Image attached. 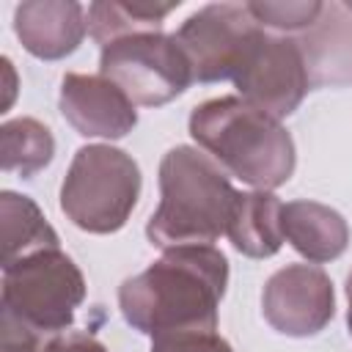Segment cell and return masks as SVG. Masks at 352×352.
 <instances>
[{
	"label": "cell",
	"instance_id": "1",
	"mask_svg": "<svg viewBox=\"0 0 352 352\" xmlns=\"http://www.w3.org/2000/svg\"><path fill=\"white\" fill-rule=\"evenodd\" d=\"M228 286V261L214 245L170 248L118 286L126 324L143 336L217 330V308Z\"/></svg>",
	"mask_w": 352,
	"mask_h": 352
},
{
	"label": "cell",
	"instance_id": "2",
	"mask_svg": "<svg viewBox=\"0 0 352 352\" xmlns=\"http://www.w3.org/2000/svg\"><path fill=\"white\" fill-rule=\"evenodd\" d=\"M190 135L226 173L253 190L272 192L292 179L297 165L289 129L239 96L201 102L190 113Z\"/></svg>",
	"mask_w": 352,
	"mask_h": 352
},
{
	"label": "cell",
	"instance_id": "3",
	"mask_svg": "<svg viewBox=\"0 0 352 352\" xmlns=\"http://www.w3.org/2000/svg\"><path fill=\"white\" fill-rule=\"evenodd\" d=\"M236 190L228 173L192 146H173L160 162V206L146 236L160 250L212 245L228 228Z\"/></svg>",
	"mask_w": 352,
	"mask_h": 352
},
{
	"label": "cell",
	"instance_id": "4",
	"mask_svg": "<svg viewBox=\"0 0 352 352\" xmlns=\"http://www.w3.org/2000/svg\"><path fill=\"white\" fill-rule=\"evenodd\" d=\"M140 198V168L124 148L91 143L77 148L60 184L63 214L88 234H113L126 226Z\"/></svg>",
	"mask_w": 352,
	"mask_h": 352
},
{
	"label": "cell",
	"instance_id": "5",
	"mask_svg": "<svg viewBox=\"0 0 352 352\" xmlns=\"http://www.w3.org/2000/svg\"><path fill=\"white\" fill-rule=\"evenodd\" d=\"M82 300L85 278L60 248L3 267V311L47 336L63 333Z\"/></svg>",
	"mask_w": 352,
	"mask_h": 352
},
{
	"label": "cell",
	"instance_id": "6",
	"mask_svg": "<svg viewBox=\"0 0 352 352\" xmlns=\"http://www.w3.org/2000/svg\"><path fill=\"white\" fill-rule=\"evenodd\" d=\"M99 74L140 107L168 104L195 80L179 41L165 33H140L102 47Z\"/></svg>",
	"mask_w": 352,
	"mask_h": 352
},
{
	"label": "cell",
	"instance_id": "7",
	"mask_svg": "<svg viewBox=\"0 0 352 352\" xmlns=\"http://www.w3.org/2000/svg\"><path fill=\"white\" fill-rule=\"evenodd\" d=\"M231 80L239 91V99L278 121L292 116L311 91L297 41L289 36L267 33L264 28L242 52Z\"/></svg>",
	"mask_w": 352,
	"mask_h": 352
},
{
	"label": "cell",
	"instance_id": "8",
	"mask_svg": "<svg viewBox=\"0 0 352 352\" xmlns=\"http://www.w3.org/2000/svg\"><path fill=\"white\" fill-rule=\"evenodd\" d=\"M248 3H209L190 14L173 33L198 82L231 80L242 52L258 33Z\"/></svg>",
	"mask_w": 352,
	"mask_h": 352
},
{
	"label": "cell",
	"instance_id": "9",
	"mask_svg": "<svg viewBox=\"0 0 352 352\" xmlns=\"http://www.w3.org/2000/svg\"><path fill=\"white\" fill-rule=\"evenodd\" d=\"M261 311L270 327L280 336H316L336 314L333 280L316 264H286L267 278Z\"/></svg>",
	"mask_w": 352,
	"mask_h": 352
},
{
	"label": "cell",
	"instance_id": "10",
	"mask_svg": "<svg viewBox=\"0 0 352 352\" xmlns=\"http://www.w3.org/2000/svg\"><path fill=\"white\" fill-rule=\"evenodd\" d=\"M60 113L82 138L118 140L138 124L135 102L102 74L69 72L60 80Z\"/></svg>",
	"mask_w": 352,
	"mask_h": 352
},
{
	"label": "cell",
	"instance_id": "11",
	"mask_svg": "<svg viewBox=\"0 0 352 352\" xmlns=\"http://www.w3.org/2000/svg\"><path fill=\"white\" fill-rule=\"evenodd\" d=\"M294 41L311 88L352 85V3H324L319 19Z\"/></svg>",
	"mask_w": 352,
	"mask_h": 352
},
{
	"label": "cell",
	"instance_id": "12",
	"mask_svg": "<svg viewBox=\"0 0 352 352\" xmlns=\"http://www.w3.org/2000/svg\"><path fill=\"white\" fill-rule=\"evenodd\" d=\"M14 33L33 58H66L88 33L85 8L74 0H25L14 8Z\"/></svg>",
	"mask_w": 352,
	"mask_h": 352
},
{
	"label": "cell",
	"instance_id": "13",
	"mask_svg": "<svg viewBox=\"0 0 352 352\" xmlns=\"http://www.w3.org/2000/svg\"><path fill=\"white\" fill-rule=\"evenodd\" d=\"M283 239L308 261L338 258L349 245V226L341 212L319 201H289L280 212Z\"/></svg>",
	"mask_w": 352,
	"mask_h": 352
},
{
	"label": "cell",
	"instance_id": "14",
	"mask_svg": "<svg viewBox=\"0 0 352 352\" xmlns=\"http://www.w3.org/2000/svg\"><path fill=\"white\" fill-rule=\"evenodd\" d=\"M283 204L267 190L236 192L226 236L248 258H270L283 245Z\"/></svg>",
	"mask_w": 352,
	"mask_h": 352
},
{
	"label": "cell",
	"instance_id": "15",
	"mask_svg": "<svg viewBox=\"0 0 352 352\" xmlns=\"http://www.w3.org/2000/svg\"><path fill=\"white\" fill-rule=\"evenodd\" d=\"M3 217V267H11L33 253L60 248L55 228L47 223L38 204L28 195L6 190L0 195Z\"/></svg>",
	"mask_w": 352,
	"mask_h": 352
},
{
	"label": "cell",
	"instance_id": "16",
	"mask_svg": "<svg viewBox=\"0 0 352 352\" xmlns=\"http://www.w3.org/2000/svg\"><path fill=\"white\" fill-rule=\"evenodd\" d=\"M179 3H118V0H99L85 8L88 36L102 47L140 36V33H162L165 16L176 11Z\"/></svg>",
	"mask_w": 352,
	"mask_h": 352
},
{
	"label": "cell",
	"instance_id": "17",
	"mask_svg": "<svg viewBox=\"0 0 352 352\" xmlns=\"http://www.w3.org/2000/svg\"><path fill=\"white\" fill-rule=\"evenodd\" d=\"M0 157L6 173H19L22 179H30L52 162L55 138L50 126L36 118H11L0 126Z\"/></svg>",
	"mask_w": 352,
	"mask_h": 352
},
{
	"label": "cell",
	"instance_id": "18",
	"mask_svg": "<svg viewBox=\"0 0 352 352\" xmlns=\"http://www.w3.org/2000/svg\"><path fill=\"white\" fill-rule=\"evenodd\" d=\"M319 0H256L248 3L253 19L258 22V28H264L267 33L275 36H289L297 38L300 33H305L322 14Z\"/></svg>",
	"mask_w": 352,
	"mask_h": 352
},
{
	"label": "cell",
	"instance_id": "19",
	"mask_svg": "<svg viewBox=\"0 0 352 352\" xmlns=\"http://www.w3.org/2000/svg\"><path fill=\"white\" fill-rule=\"evenodd\" d=\"M151 352H234L217 330H182L151 338Z\"/></svg>",
	"mask_w": 352,
	"mask_h": 352
},
{
	"label": "cell",
	"instance_id": "20",
	"mask_svg": "<svg viewBox=\"0 0 352 352\" xmlns=\"http://www.w3.org/2000/svg\"><path fill=\"white\" fill-rule=\"evenodd\" d=\"M0 352H47V344L52 336L25 324L8 311H0Z\"/></svg>",
	"mask_w": 352,
	"mask_h": 352
},
{
	"label": "cell",
	"instance_id": "21",
	"mask_svg": "<svg viewBox=\"0 0 352 352\" xmlns=\"http://www.w3.org/2000/svg\"><path fill=\"white\" fill-rule=\"evenodd\" d=\"M47 352H107V346L96 336H91V333L63 330V333L50 338Z\"/></svg>",
	"mask_w": 352,
	"mask_h": 352
},
{
	"label": "cell",
	"instance_id": "22",
	"mask_svg": "<svg viewBox=\"0 0 352 352\" xmlns=\"http://www.w3.org/2000/svg\"><path fill=\"white\" fill-rule=\"evenodd\" d=\"M0 72H3V104H0V113H8L11 104H14V99H16V88H19V80H16V72H14L11 58H3Z\"/></svg>",
	"mask_w": 352,
	"mask_h": 352
},
{
	"label": "cell",
	"instance_id": "23",
	"mask_svg": "<svg viewBox=\"0 0 352 352\" xmlns=\"http://www.w3.org/2000/svg\"><path fill=\"white\" fill-rule=\"evenodd\" d=\"M346 297H349V302H352V272L346 275Z\"/></svg>",
	"mask_w": 352,
	"mask_h": 352
},
{
	"label": "cell",
	"instance_id": "24",
	"mask_svg": "<svg viewBox=\"0 0 352 352\" xmlns=\"http://www.w3.org/2000/svg\"><path fill=\"white\" fill-rule=\"evenodd\" d=\"M346 322H349V333H352V302H349V314H346Z\"/></svg>",
	"mask_w": 352,
	"mask_h": 352
}]
</instances>
